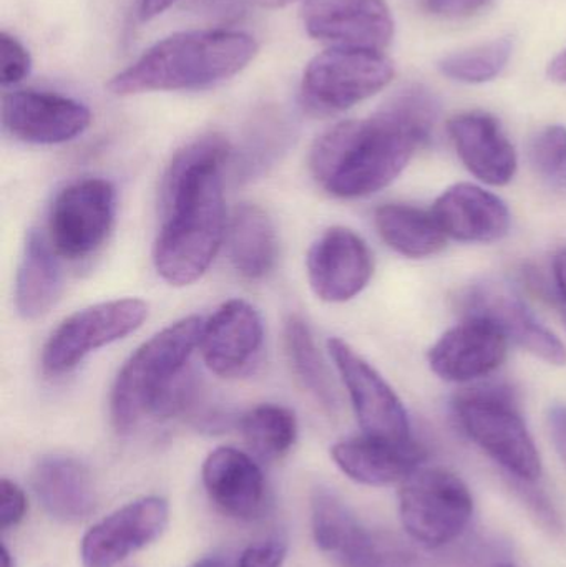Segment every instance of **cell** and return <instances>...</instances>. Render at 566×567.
<instances>
[{"mask_svg":"<svg viewBox=\"0 0 566 567\" xmlns=\"http://www.w3.org/2000/svg\"><path fill=\"white\" fill-rule=\"evenodd\" d=\"M507 349L508 340L494 326L481 319H465L435 342L429 363L447 382H471L497 370Z\"/></svg>","mask_w":566,"mask_h":567,"instance_id":"18","label":"cell"},{"mask_svg":"<svg viewBox=\"0 0 566 567\" xmlns=\"http://www.w3.org/2000/svg\"><path fill=\"white\" fill-rule=\"evenodd\" d=\"M301 17L312 39L336 47L382 52L394 37V17L384 0H306Z\"/></svg>","mask_w":566,"mask_h":567,"instance_id":"16","label":"cell"},{"mask_svg":"<svg viewBox=\"0 0 566 567\" xmlns=\"http://www.w3.org/2000/svg\"><path fill=\"white\" fill-rule=\"evenodd\" d=\"M312 536L322 555L339 567H414L399 543L362 525L352 509L328 489L311 502Z\"/></svg>","mask_w":566,"mask_h":567,"instance_id":"10","label":"cell"},{"mask_svg":"<svg viewBox=\"0 0 566 567\" xmlns=\"http://www.w3.org/2000/svg\"><path fill=\"white\" fill-rule=\"evenodd\" d=\"M0 55H2L0 82L3 86L17 85L27 79L32 70V56L23 43L6 30L0 33Z\"/></svg>","mask_w":566,"mask_h":567,"instance_id":"31","label":"cell"},{"mask_svg":"<svg viewBox=\"0 0 566 567\" xmlns=\"http://www.w3.org/2000/svg\"><path fill=\"white\" fill-rule=\"evenodd\" d=\"M488 0H425V6L435 16L465 17L477 12Z\"/></svg>","mask_w":566,"mask_h":567,"instance_id":"34","label":"cell"},{"mask_svg":"<svg viewBox=\"0 0 566 567\" xmlns=\"http://www.w3.org/2000/svg\"><path fill=\"white\" fill-rule=\"evenodd\" d=\"M465 319H481L494 326L508 342L517 343L532 355L566 365L562 340L528 310L524 300L504 284L484 282L472 286L461 297Z\"/></svg>","mask_w":566,"mask_h":567,"instance_id":"12","label":"cell"},{"mask_svg":"<svg viewBox=\"0 0 566 567\" xmlns=\"http://www.w3.org/2000/svg\"><path fill=\"white\" fill-rule=\"evenodd\" d=\"M115 215L116 193L112 183L102 178L79 179L53 199L45 236L60 258L82 261L105 245Z\"/></svg>","mask_w":566,"mask_h":567,"instance_id":"9","label":"cell"},{"mask_svg":"<svg viewBox=\"0 0 566 567\" xmlns=\"http://www.w3.org/2000/svg\"><path fill=\"white\" fill-rule=\"evenodd\" d=\"M495 567H517V566L511 565V563H504V565H498V566H495Z\"/></svg>","mask_w":566,"mask_h":567,"instance_id":"42","label":"cell"},{"mask_svg":"<svg viewBox=\"0 0 566 567\" xmlns=\"http://www.w3.org/2000/svg\"><path fill=\"white\" fill-rule=\"evenodd\" d=\"M189 567H238L233 565L229 559L223 558V556H206V558L198 559L195 565Z\"/></svg>","mask_w":566,"mask_h":567,"instance_id":"39","label":"cell"},{"mask_svg":"<svg viewBox=\"0 0 566 567\" xmlns=\"http://www.w3.org/2000/svg\"><path fill=\"white\" fill-rule=\"evenodd\" d=\"M528 162L547 188L566 193V126H545L535 133L528 143Z\"/></svg>","mask_w":566,"mask_h":567,"instance_id":"30","label":"cell"},{"mask_svg":"<svg viewBox=\"0 0 566 567\" xmlns=\"http://www.w3.org/2000/svg\"><path fill=\"white\" fill-rule=\"evenodd\" d=\"M258 6L265 7V9H279V7L289 6L295 0H255Z\"/></svg>","mask_w":566,"mask_h":567,"instance_id":"40","label":"cell"},{"mask_svg":"<svg viewBox=\"0 0 566 567\" xmlns=\"http://www.w3.org/2000/svg\"><path fill=\"white\" fill-rule=\"evenodd\" d=\"M60 259L43 233H29L16 278V309L23 320L42 319L59 302L63 290Z\"/></svg>","mask_w":566,"mask_h":567,"instance_id":"24","label":"cell"},{"mask_svg":"<svg viewBox=\"0 0 566 567\" xmlns=\"http://www.w3.org/2000/svg\"><path fill=\"white\" fill-rule=\"evenodd\" d=\"M27 498L17 483L2 478L0 482V529L9 532L25 518Z\"/></svg>","mask_w":566,"mask_h":567,"instance_id":"33","label":"cell"},{"mask_svg":"<svg viewBox=\"0 0 566 567\" xmlns=\"http://www.w3.org/2000/svg\"><path fill=\"white\" fill-rule=\"evenodd\" d=\"M229 261L248 281L265 279L278 259V235L265 209L249 203L236 206L226 229Z\"/></svg>","mask_w":566,"mask_h":567,"instance_id":"25","label":"cell"},{"mask_svg":"<svg viewBox=\"0 0 566 567\" xmlns=\"http://www.w3.org/2000/svg\"><path fill=\"white\" fill-rule=\"evenodd\" d=\"M438 115V100L429 90H401L369 118L338 123L319 136L309 155L312 178L335 198L381 192L431 140Z\"/></svg>","mask_w":566,"mask_h":567,"instance_id":"1","label":"cell"},{"mask_svg":"<svg viewBox=\"0 0 566 567\" xmlns=\"http://www.w3.org/2000/svg\"><path fill=\"white\" fill-rule=\"evenodd\" d=\"M288 555V543L268 538L248 546L239 556L238 567H281Z\"/></svg>","mask_w":566,"mask_h":567,"instance_id":"32","label":"cell"},{"mask_svg":"<svg viewBox=\"0 0 566 567\" xmlns=\"http://www.w3.org/2000/svg\"><path fill=\"white\" fill-rule=\"evenodd\" d=\"M328 350L364 435L394 443L411 442L408 412L381 373L338 337L329 339Z\"/></svg>","mask_w":566,"mask_h":567,"instance_id":"11","label":"cell"},{"mask_svg":"<svg viewBox=\"0 0 566 567\" xmlns=\"http://www.w3.org/2000/svg\"><path fill=\"white\" fill-rule=\"evenodd\" d=\"M0 558H2V567H13L12 556H10V551L7 549L6 545H2Z\"/></svg>","mask_w":566,"mask_h":567,"instance_id":"41","label":"cell"},{"mask_svg":"<svg viewBox=\"0 0 566 567\" xmlns=\"http://www.w3.org/2000/svg\"><path fill=\"white\" fill-rule=\"evenodd\" d=\"M265 326L258 309L231 299L203 323L199 349L206 367L219 377L243 375L261 352Z\"/></svg>","mask_w":566,"mask_h":567,"instance_id":"17","label":"cell"},{"mask_svg":"<svg viewBox=\"0 0 566 567\" xmlns=\"http://www.w3.org/2000/svg\"><path fill=\"white\" fill-rule=\"evenodd\" d=\"M454 409L464 432L505 472L524 483L541 478V455L507 389L467 390Z\"/></svg>","mask_w":566,"mask_h":567,"instance_id":"5","label":"cell"},{"mask_svg":"<svg viewBox=\"0 0 566 567\" xmlns=\"http://www.w3.org/2000/svg\"><path fill=\"white\" fill-rule=\"evenodd\" d=\"M394 73L392 60L379 50L332 47L306 66L302 106L315 116L338 115L384 90Z\"/></svg>","mask_w":566,"mask_h":567,"instance_id":"6","label":"cell"},{"mask_svg":"<svg viewBox=\"0 0 566 567\" xmlns=\"http://www.w3.org/2000/svg\"><path fill=\"white\" fill-rule=\"evenodd\" d=\"M449 135L465 168L485 185L505 186L517 173V153L501 123L485 112L452 116Z\"/></svg>","mask_w":566,"mask_h":567,"instance_id":"20","label":"cell"},{"mask_svg":"<svg viewBox=\"0 0 566 567\" xmlns=\"http://www.w3.org/2000/svg\"><path fill=\"white\" fill-rule=\"evenodd\" d=\"M399 513L412 542L438 549L465 532L474 515V498L455 473L421 466L401 483Z\"/></svg>","mask_w":566,"mask_h":567,"instance_id":"7","label":"cell"},{"mask_svg":"<svg viewBox=\"0 0 566 567\" xmlns=\"http://www.w3.org/2000/svg\"><path fill=\"white\" fill-rule=\"evenodd\" d=\"M258 50L255 37L239 30L173 33L112 76L109 90L116 96H132L208 89L238 75L255 60Z\"/></svg>","mask_w":566,"mask_h":567,"instance_id":"3","label":"cell"},{"mask_svg":"<svg viewBox=\"0 0 566 567\" xmlns=\"http://www.w3.org/2000/svg\"><path fill=\"white\" fill-rule=\"evenodd\" d=\"M179 0H138V16L143 22L155 19L165 13L169 7L175 6Z\"/></svg>","mask_w":566,"mask_h":567,"instance_id":"37","label":"cell"},{"mask_svg":"<svg viewBox=\"0 0 566 567\" xmlns=\"http://www.w3.org/2000/svg\"><path fill=\"white\" fill-rule=\"evenodd\" d=\"M374 223L382 241L404 258H431L447 246L432 212L394 203L375 209Z\"/></svg>","mask_w":566,"mask_h":567,"instance_id":"26","label":"cell"},{"mask_svg":"<svg viewBox=\"0 0 566 567\" xmlns=\"http://www.w3.org/2000/svg\"><path fill=\"white\" fill-rule=\"evenodd\" d=\"M552 442L566 465V405H555L548 413Z\"/></svg>","mask_w":566,"mask_h":567,"instance_id":"35","label":"cell"},{"mask_svg":"<svg viewBox=\"0 0 566 567\" xmlns=\"http://www.w3.org/2000/svg\"><path fill=\"white\" fill-rule=\"evenodd\" d=\"M231 152L225 136L212 133L179 150L166 168L153 265L169 286L185 287L202 279L225 243L223 169Z\"/></svg>","mask_w":566,"mask_h":567,"instance_id":"2","label":"cell"},{"mask_svg":"<svg viewBox=\"0 0 566 567\" xmlns=\"http://www.w3.org/2000/svg\"><path fill=\"white\" fill-rule=\"evenodd\" d=\"M146 317L148 303L135 297L76 310L50 333L43 346V372L50 377L72 372L90 353L138 330Z\"/></svg>","mask_w":566,"mask_h":567,"instance_id":"8","label":"cell"},{"mask_svg":"<svg viewBox=\"0 0 566 567\" xmlns=\"http://www.w3.org/2000/svg\"><path fill=\"white\" fill-rule=\"evenodd\" d=\"M202 475L206 493L219 512L241 522L261 515L268 488L251 456L231 446H219L206 456Z\"/></svg>","mask_w":566,"mask_h":567,"instance_id":"19","label":"cell"},{"mask_svg":"<svg viewBox=\"0 0 566 567\" xmlns=\"http://www.w3.org/2000/svg\"><path fill=\"white\" fill-rule=\"evenodd\" d=\"M331 456L339 470L354 482L389 486L405 482L421 468L425 452L414 440L394 443L362 435L336 443Z\"/></svg>","mask_w":566,"mask_h":567,"instance_id":"22","label":"cell"},{"mask_svg":"<svg viewBox=\"0 0 566 567\" xmlns=\"http://www.w3.org/2000/svg\"><path fill=\"white\" fill-rule=\"evenodd\" d=\"M169 506L159 496H146L113 512L93 525L82 539L83 566L113 567L152 545L168 526Z\"/></svg>","mask_w":566,"mask_h":567,"instance_id":"14","label":"cell"},{"mask_svg":"<svg viewBox=\"0 0 566 567\" xmlns=\"http://www.w3.org/2000/svg\"><path fill=\"white\" fill-rule=\"evenodd\" d=\"M3 128L30 145H60L86 132L92 112L79 100L42 90H16L2 100Z\"/></svg>","mask_w":566,"mask_h":567,"instance_id":"13","label":"cell"},{"mask_svg":"<svg viewBox=\"0 0 566 567\" xmlns=\"http://www.w3.org/2000/svg\"><path fill=\"white\" fill-rule=\"evenodd\" d=\"M548 76L555 82L566 85V49L552 60L548 65Z\"/></svg>","mask_w":566,"mask_h":567,"instance_id":"38","label":"cell"},{"mask_svg":"<svg viewBox=\"0 0 566 567\" xmlns=\"http://www.w3.org/2000/svg\"><path fill=\"white\" fill-rule=\"evenodd\" d=\"M30 483L40 505L59 522L80 523L95 512L92 473L73 456H43L33 466Z\"/></svg>","mask_w":566,"mask_h":567,"instance_id":"23","label":"cell"},{"mask_svg":"<svg viewBox=\"0 0 566 567\" xmlns=\"http://www.w3.org/2000/svg\"><path fill=\"white\" fill-rule=\"evenodd\" d=\"M306 269L319 299L341 303L366 289L374 272V259L361 236L336 226L322 233L309 248Z\"/></svg>","mask_w":566,"mask_h":567,"instance_id":"15","label":"cell"},{"mask_svg":"<svg viewBox=\"0 0 566 567\" xmlns=\"http://www.w3.org/2000/svg\"><path fill=\"white\" fill-rule=\"evenodd\" d=\"M554 281L560 300L562 313H566V249H562L554 258Z\"/></svg>","mask_w":566,"mask_h":567,"instance_id":"36","label":"cell"},{"mask_svg":"<svg viewBox=\"0 0 566 567\" xmlns=\"http://www.w3.org/2000/svg\"><path fill=\"white\" fill-rule=\"evenodd\" d=\"M514 50L508 37L451 53L439 62V70L447 79L462 83H485L501 75Z\"/></svg>","mask_w":566,"mask_h":567,"instance_id":"29","label":"cell"},{"mask_svg":"<svg viewBox=\"0 0 566 567\" xmlns=\"http://www.w3.org/2000/svg\"><path fill=\"white\" fill-rule=\"evenodd\" d=\"M238 429L249 450L265 462L288 455L298 439L295 412L275 403H263L243 413Z\"/></svg>","mask_w":566,"mask_h":567,"instance_id":"28","label":"cell"},{"mask_svg":"<svg viewBox=\"0 0 566 567\" xmlns=\"http://www.w3.org/2000/svg\"><path fill=\"white\" fill-rule=\"evenodd\" d=\"M203 323L199 316L185 317L159 330L123 363L110 393V420L120 435H128L143 419L153 416L162 396L188 369Z\"/></svg>","mask_w":566,"mask_h":567,"instance_id":"4","label":"cell"},{"mask_svg":"<svg viewBox=\"0 0 566 567\" xmlns=\"http://www.w3.org/2000/svg\"><path fill=\"white\" fill-rule=\"evenodd\" d=\"M285 347L289 365L302 389L321 403L322 409L335 412L338 395L332 385L331 375L326 369L325 360L316 346L315 336L308 322L291 317L285 327Z\"/></svg>","mask_w":566,"mask_h":567,"instance_id":"27","label":"cell"},{"mask_svg":"<svg viewBox=\"0 0 566 567\" xmlns=\"http://www.w3.org/2000/svg\"><path fill=\"white\" fill-rule=\"evenodd\" d=\"M432 215L449 238L462 243H494L511 229V212L494 193L461 183L442 193Z\"/></svg>","mask_w":566,"mask_h":567,"instance_id":"21","label":"cell"}]
</instances>
